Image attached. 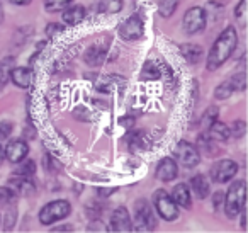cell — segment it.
<instances>
[{"mask_svg": "<svg viewBox=\"0 0 248 233\" xmlns=\"http://www.w3.org/2000/svg\"><path fill=\"white\" fill-rule=\"evenodd\" d=\"M238 45V34L234 26H228L214 41L209 55H207V70H216L233 55Z\"/></svg>", "mask_w": 248, "mask_h": 233, "instance_id": "1", "label": "cell"}, {"mask_svg": "<svg viewBox=\"0 0 248 233\" xmlns=\"http://www.w3.org/2000/svg\"><path fill=\"white\" fill-rule=\"evenodd\" d=\"M245 208V181H236L228 189L224 199V211L228 218H236L240 211Z\"/></svg>", "mask_w": 248, "mask_h": 233, "instance_id": "2", "label": "cell"}, {"mask_svg": "<svg viewBox=\"0 0 248 233\" xmlns=\"http://www.w3.org/2000/svg\"><path fill=\"white\" fill-rule=\"evenodd\" d=\"M72 213V206L65 199H60V201H51L45 206V208L39 211V221L43 225H53L58 219H63Z\"/></svg>", "mask_w": 248, "mask_h": 233, "instance_id": "3", "label": "cell"}, {"mask_svg": "<svg viewBox=\"0 0 248 233\" xmlns=\"http://www.w3.org/2000/svg\"><path fill=\"white\" fill-rule=\"evenodd\" d=\"M153 204H155L156 211H158V216H162L167 221H173V219H177V216H179V208H177L173 199L170 198V196L167 194V191H163V189H158V191L155 192V196H153Z\"/></svg>", "mask_w": 248, "mask_h": 233, "instance_id": "4", "label": "cell"}, {"mask_svg": "<svg viewBox=\"0 0 248 233\" xmlns=\"http://www.w3.org/2000/svg\"><path fill=\"white\" fill-rule=\"evenodd\" d=\"M136 211V230H141V232H152L156 228V218L153 215V209L150 206L148 201L145 199H140L135 206Z\"/></svg>", "mask_w": 248, "mask_h": 233, "instance_id": "5", "label": "cell"}, {"mask_svg": "<svg viewBox=\"0 0 248 233\" xmlns=\"http://www.w3.org/2000/svg\"><path fill=\"white\" fill-rule=\"evenodd\" d=\"M207 22V14L204 12V9L201 7H190L189 11L186 12L182 21V28L187 34H197V33L204 31Z\"/></svg>", "mask_w": 248, "mask_h": 233, "instance_id": "6", "label": "cell"}, {"mask_svg": "<svg viewBox=\"0 0 248 233\" xmlns=\"http://www.w3.org/2000/svg\"><path fill=\"white\" fill-rule=\"evenodd\" d=\"M173 155L175 158L187 168L196 167L197 164L201 162V153L197 150L196 145L189 143V141H179L173 148Z\"/></svg>", "mask_w": 248, "mask_h": 233, "instance_id": "7", "label": "cell"}, {"mask_svg": "<svg viewBox=\"0 0 248 233\" xmlns=\"http://www.w3.org/2000/svg\"><path fill=\"white\" fill-rule=\"evenodd\" d=\"M145 33V26H143V19L140 16H131L119 26V36L126 41H136L140 39Z\"/></svg>", "mask_w": 248, "mask_h": 233, "instance_id": "8", "label": "cell"}, {"mask_svg": "<svg viewBox=\"0 0 248 233\" xmlns=\"http://www.w3.org/2000/svg\"><path fill=\"white\" fill-rule=\"evenodd\" d=\"M236 172H238L236 162L230 160V158H224V160L214 164V167L211 168V177L217 184H224V182L231 181L236 175Z\"/></svg>", "mask_w": 248, "mask_h": 233, "instance_id": "9", "label": "cell"}, {"mask_svg": "<svg viewBox=\"0 0 248 233\" xmlns=\"http://www.w3.org/2000/svg\"><path fill=\"white\" fill-rule=\"evenodd\" d=\"M131 230H133V223L128 215V209L126 208L114 209L112 216H110L109 232H131Z\"/></svg>", "mask_w": 248, "mask_h": 233, "instance_id": "10", "label": "cell"}, {"mask_svg": "<svg viewBox=\"0 0 248 233\" xmlns=\"http://www.w3.org/2000/svg\"><path fill=\"white\" fill-rule=\"evenodd\" d=\"M29 151V147L24 140H12L5 148V157L9 158V162L12 164H19L21 160H24L26 155Z\"/></svg>", "mask_w": 248, "mask_h": 233, "instance_id": "11", "label": "cell"}, {"mask_svg": "<svg viewBox=\"0 0 248 233\" xmlns=\"http://www.w3.org/2000/svg\"><path fill=\"white\" fill-rule=\"evenodd\" d=\"M9 187L17 196H31L36 192V185L31 181V177H22V175H16L14 179H11Z\"/></svg>", "mask_w": 248, "mask_h": 233, "instance_id": "12", "label": "cell"}, {"mask_svg": "<svg viewBox=\"0 0 248 233\" xmlns=\"http://www.w3.org/2000/svg\"><path fill=\"white\" fill-rule=\"evenodd\" d=\"M177 172H179V168H177L175 162H173L172 158H163V160H160L158 167H156L155 175L158 181L170 182L177 177Z\"/></svg>", "mask_w": 248, "mask_h": 233, "instance_id": "13", "label": "cell"}, {"mask_svg": "<svg viewBox=\"0 0 248 233\" xmlns=\"http://www.w3.org/2000/svg\"><path fill=\"white\" fill-rule=\"evenodd\" d=\"M124 79L119 75H104L95 82V89L102 94H109L116 89H123Z\"/></svg>", "mask_w": 248, "mask_h": 233, "instance_id": "14", "label": "cell"}, {"mask_svg": "<svg viewBox=\"0 0 248 233\" xmlns=\"http://www.w3.org/2000/svg\"><path fill=\"white\" fill-rule=\"evenodd\" d=\"M9 79L14 82V85L21 87V89H28L31 85L32 79H34V73L31 68H24V67H16L11 70V77Z\"/></svg>", "mask_w": 248, "mask_h": 233, "instance_id": "15", "label": "cell"}, {"mask_svg": "<svg viewBox=\"0 0 248 233\" xmlns=\"http://www.w3.org/2000/svg\"><path fill=\"white\" fill-rule=\"evenodd\" d=\"M87 11L83 5H72L70 4L66 9H63V21L70 26H77L85 19Z\"/></svg>", "mask_w": 248, "mask_h": 233, "instance_id": "16", "label": "cell"}, {"mask_svg": "<svg viewBox=\"0 0 248 233\" xmlns=\"http://www.w3.org/2000/svg\"><path fill=\"white\" fill-rule=\"evenodd\" d=\"M190 185H192L194 194H196L199 199H206L207 196H209L211 185H209V181H207V177L204 174L194 175V177L190 179Z\"/></svg>", "mask_w": 248, "mask_h": 233, "instance_id": "17", "label": "cell"}, {"mask_svg": "<svg viewBox=\"0 0 248 233\" xmlns=\"http://www.w3.org/2000/svg\"><path fill=\"white\" fill-rule=\"evenodd\" d=\"M170 198L173 199V202H175L177 206H182V208H187V209L190 208V202H192V199H190V189L187 187L186 184L175 185Z\"/></svg>", "mask_w": 248, "mask_h": 233, "instance_id": "18", "label": "cell"}, {"mask_svg": "<svg viewBox=\"0 0 248 233\" xmlns=\"http://www.w3.org/2000/svg\"><path fill=\"white\" fill-rule=\"evenodd\" d=\"M180 53H182V56L190 63V65H196V63H199L201 60H202V56H204V50L201 48L199 45H192V43L180 46Z\"/></svg>", "mask_w": 248, "mask_h": 233, "instance_id": "19", "label": "cell"}, {"mask_svg": "<svg viewBox=\"0 0 248 233\" xmlns=\"http://www.w3.org/2000/svg\"><path fill=\"white\" fill-rule=\"evenodd\" d=\"M207 136L213 138L214 141H226L230 138V128L221 121H213L207 128Z\"/></svg>", "mask_w": 248, "mask_h": 233, "instance_id": "20", "label": "cell"}, {"mask_svg": "<svg viewBox=\"0 0 248 233\" xmlns=\"http://www.w3.org/2000/svg\"><path fill=\"white\" fill-rule=\"evenodd\" d=\"M217 141H214L213 138H209L207 134H201L199 140H197V150L202 151L207 157H216L219 153V148H217Z\"/></svg>", "mask_w": 248, "mask_h": 233, "instance_id": "21", "label": "cell"}, {"mask_svg": "<svg viewBox=\"0 0 248 233\" xmlns=\"http://www.w3.org/2000/svg\"><path fill=\"white\" fill-rule=\"evenodd\" d=\"M106 55H107V50L104 48V46H92V48L87 50L85 62L89 63L90 67L102 65L104 60H106Z\"/></svg>", "mask_w": 248, "mask_h": 233, "instance_id": "22", "label": "cell"}, {"mask_svg": "<svg viewBox=\"0 0 248 233\" xmlns=\"http://www.w3.org/2000/svg\"><path fill=\"white\" fill-rule=\"evenodd\" d=\"M128 145L131 150H148V138L143 131H133L128 134Z\"/></svg>", "mask_w": 248, "mask_h": 233, "instance_id": "23", "label": "cell"}, {"mask_svg": "<svg viewBox=\"0 0 248 233\" xmlns=\"http://www.w3.org/2000/svg\"><path fill=\"white\" fill-rule=\"evenodd\" d=\"M162 77V70L160 67H156V63L153 62H146L141 68V73H140V79L143 82H150V80H158Z\"/></svg>", "mask_w": 248, "mask_h": 233, "instance_id": "24", "label": "cell"}, {"mask_svg": "<svg viewBox=\"0 0 248 233\" xmlns=\"http://www.w3.org/2000/svg\"><path fill=\"white\" fill-rule=\"evenodd\" d=\"M123 9V0H99L97 11L102 14H117Z\"/></svg>", "mask_w": 248, "mask_h": 233, "instance_id": "25", "label": "cell"}, {"mask_svg": "<svg viewBox=\"0 0 248 233\" xmlns=\"http://www.w3.org/2000/svg\"><path fill=\"white\" fill-rule=\"evenodd\" d=\"M12 68H14V58H12V56L4 58L2 62H0V90L4 89L5 83H7Z\"/></svg>", "mask_w": 248, "mask_h": 233, "instance_id": "26", "label": "cell"}, {"mask_svg": "<svg viewBox=\"0 0 248 233\" xmlns=\"http://www.w3.org/2000/svg\"><path fill=\"white\" fill-rule=\"evenodd\" d=\"M180 4V0H160L158 4V12L162 17H170L175 12L177 5Z\"/></svg>", "mask_w": 248, "mask_h": 233, "instance_id": "27", "label": "cell"}, {"mask_svg": "<svg viewBox=\"0 0 248 233\" xmlns=\"http://www.w3.org/2000/svg\"><path fill=\"white\" fill-rule=\"evenodd\" d=\"M36 174V164L34 160H24V162H19V168L14 175H22V177H31V175Z\"/></svg>", "mask_w": 248, "mask_h": 233, "instance_id": "28", "label": "cell"}, {"mask_svg": "<svg viewBox=\"0 0 248 233\" xmlns=\"http://www.w3.org/2000/svg\"><path fill=\"white\" fill-rule=\"evenodd\" d=\"M73 0H46L45 2V9L48 12H58L66 9L70 4H72Z\"/></svg>", "mask_w": 248, "mask_h": 233, "instance_id": "29", "label": "cell"}, {"mask_svg": "<svg viewBox=\"0 0 248 233\" xmlns=\"http://www.w3.org/2000/svg\"><path fill=\"white\" fill-rule=\"evenodd\" d=\"M16 198H17V194H16L9 185H2V187H0V206L11 204Z\"/></svg>", "mask_w": 248, "mask_h": 233, "instance_id": "30", "label": "cell"}, {"mask_svg": "<svg viewBox=\"0 0 248 233\" xmlns=\"http://www.w3.org/2000/svg\"><path fill=\"white\" fill-rule=\"evenodd\" d=\"M233 92H234L233 87H231L230 80H228V82H223L221 85L216 87V90H214V97H216V99H228Z\"/></svg>", "mask_w": 248, "mask_h": 233, "instance_id": "31", "label": "cell"}, {"mask_svg": "<svg viewBox=\"0 0 248 233\" xmlns=\"http://www.w3.org/2000/svg\"><path fill=\"white\" fill-rule=\"evenodd\" d=\"M247 131V124H245L243 119H238L233 123V130L230 131V136H234V138H241Z\"/></svg>", "mask_w": 248, "mask_h": 233, "instance_id": "32", "label": "cell"}, {"mask_svg": "<svg viewBox=\"0 0 248 233\" xmlns=\"http://www.w3.org/2000/svg\"><path fill=\"white\" fill-rule=\"evenodd\" d=\"M230 83H231V87H233L234 92H236V90H245V72H240L238 75L231 77Z\"/></svg>", "mask_w": 248, "mask_h": 233, "instance_id": "33", "label": "cell"}, {"mask_svg": "<svg viewBox=\"0 0 248 233\" xmlns=\"http://www.w3.org/2000/svg\"><path fill=\"white\" fill-rule=\"evenodd\" d=\"M43 167H45L48 172H51V174H55V172H58V170H60L58 162H56L55 158H53L49 153H46V155H45V162H43Z\"/></svg>", "mask_w": 248, "mask_h": 233, "instance_id": "34", "label": "cell"}, {"mask_svg": "<svg viewBox=\"0 0 248 233\" xmlns=\"http://www.w3.org/2000/svg\"><path fill=\"white\" fill-rule=\"evenodd\" d=\"M245 9H247V0H240V4L234 7V17L241 22V26H245Z\"/></svg>", "mask_w": 248, "mask_h": 233, "instance_id": "35", "label": "cell"}, {"mask_svg": "<svg viewBox=\"0 0 248 233\" xmlns=\"http://www.w3.org/2000/svg\"><path fill=\"white\" fill-rule=\"evenodd\" d=\"M12 133V123L9 121H0V141L7 140Z\"/></svg>", "mask_w": 248, "mask_h": 233, "instance_id": "36", "label": "cell"}, {"mask_svg": "<svg viewBox=\"0 0 248 233\" xmlns=\"http://www.w3.org/2000/svg\"><path fill=\"white\" fill-rule=\"evenodd\" d=\"M217 119V109L216 107H209V109H207V113L204 114V117H202V124L206 128H209V124L213 123V121H216Z\"/></svg>", "mask_w": 248, "mask_h": 233, "instance_id": "37", "label": "cell"}, {"mask_svg": "<svg viewBox=\"0 0 248 233\" xmlns=\"http://www.w3.org/2000/svg\"><path fill=\"white\" fill-rule=\"evenodd\" d=\"M63 31V26L62 24H56V22H51V24L46 28V36H48L49 39L53 38V36L56 34V33H62Z\"/></svg>", "mask_w": 248, "mask_h": 233, "instance_id": "38", "label": "cell"}, {"mask_svg": "<svg viewBox=\"0 0 248 233\" xmlns=\"http://www.w3.org/2000/svg\"><path fill=\"white\" fill-rule=\"evenodd\" d=\"M51 232H73V226H70V225L56 226V228H53Z\"/></svg>", "mask_w": 248, "mask_h": 233, "instance_id": "39", "label": "cell"}, {"mask_svg": "<svg viewBox=\"0 0 248 233\" xmlns=\"http://www.w3.org/2000/svg\"><path fill=\"white\" fill-rule=\"evenodd\" d=\"M95 228H99V232H106V226L102 225V223H92L90 225V232H95Z\"/></svg>", "mask_w": 248, "mask_h": 233, "instance_id": "40", "label": "cell"}, {"mask_svg": "<svg viewBox=\"0 0 248 233\" xmlns=\"http://www.w3.org/2000/svg\"><path fill=\"white\" fill-rule=\"evenodd\" d=\"M121 124L126 126V128H129V126H133V119L131 117H123V119H121Z\"/></svg>", "mask_w": 248, "mask_h": 233, "instance_id": "41", "label": "cell"}, {"mask_svg": "<svg viewBox=\"0 0 248 233\" xmlns=\"http://www.w3.org/2000/svg\"><path fill=\"white\" fill-rule=\"evenodd\" d=\"M11 2L16 5H28V4H31L32 0H11Z\"/></svg>", "mask_w": 248, "mask_h": 233, "instance_id": "42", "label": "cell"}, {"mask_svg": "<svg viewBox=\"0 0 248 233\" xmlns=\"http://www.w3.org/2000/svg\"><path fill=\"white\" fill-rule=\"evenodd\" d=\"M240 213H241V228L245 230V228H247V219H245V211L241 209Z\"/></svg>", "mask_w": 248, "mask_h": 233, "instance_id": "43", "label": "cell"}, {"mask_svg": "<svg viewBox=\"0 0 248 233\" xmlns=\"http://www.w3.org/2000/svg\"><path fill=\"white\" fill-rule=\"evenodd\" d=\"M4 157H5V148L2 147V145H0V162L4 160Z\"/></svg>", "mask_w": 248, "mask_h": 233, "instance_id": "44", "label": "cell"}, {"mask_svg": "<svg viewBox=\"0 0 248 233\" xmlns=\"http://www.w3.org/2000/svg\"><path fill=\"white\" fill-rule=\"evenodd\" d=\"M0 19H2V11H0Z\"/></svg>", "mask_w": 248, "mask_h": 233, "instance_id": "45", "label": "cell"}]
</instances>
